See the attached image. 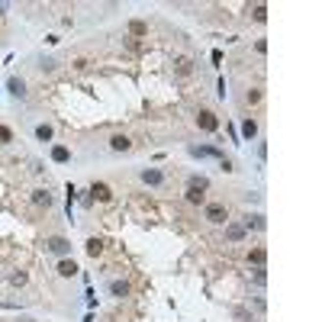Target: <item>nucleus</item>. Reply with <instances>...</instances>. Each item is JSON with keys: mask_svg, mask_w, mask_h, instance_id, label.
Instances as JSON below:
<instances>
[{"mask_svg": "<svg viewBox=\"0 0 322 322\" xmlns=\"http://www.w3.org/2000/svg\"><path fill=\"white\" fill-rule=\"evenodd\" d=\"M203 216H207V219H209L213 226H223L226 219H229V209H226V203H209Z\"/></svg>", "mask_w": 322, "mask_h": 322, "instance_id": "nucleus-1", "label": "nucleus"}, {"mask_svg": "<svg viewBox=\"0 0 322 322\" xmlns=\"http://www.w3.org/2000/svg\"><path fill=\"white\" fill-rule=\"evenodd\" d=\"M197 126L203 132H216V129H219V119H216V113H209V110H200V113H197Z\"/></svg>", "mask_w": 322, "mask_h": 322, "instance_id": "nucleus-2", "label": "nucleus"}, {"mask_svg": "<svg viewBox=\"0 0 322 322\" xmlns=\"http://www.w3.org/2000/svg\"><path fill=\"white\" fill-rule=\"evenodd\" d=\"M46 248H48V252H55V254H62V258H65V254H71V242H68V238H62V235H52L46 242Z\"/></svg>", "mask_w": 322, "mask_h": 322, "instance_id": "nucleus-3", "label": "nucleus"}, {"mask_svg": "<svg viewBox=\"0 0 322 322\" xmlns=\"http://www.w3.org/2000/svg\"><path fill=\"white\" fill-rule=\"evenodd\" d=\"M184 200H187V203H190V207H200V203H207V193L187 184V190H184Z\"/></svg>", "mask_w": 322, "mask_h": 322, "instance_id": "nucleus-4", "label": "nucleus"}, {"mask_svg": "<svg viewBox=\"0 0 322 322\" xmlns=\"http://www.w3.org/2000/svg\"><path fill=\"white\" fill-rule=\"evenodd\" d=\"M174 71H177L181 77L193 74V58H187V55H181V58H174Z\"/></svg>", "mask_w": 322, "mask_h": 322, "instance_id": "nucleus-5", "label": "nucleus"}, {"mask_svg": "<svg viewBox=\"0 0 322 322\" xmlns=\"http://www.w3.org/2000/svg\"><path fill=\"white\" fill-rule=\"evenodd\" d=\"M190 155H197V158H219V161H223V152H219V148H213V145H203V148L193 145Z\"/></svg>", "mask_w": 322, "mask_h": 322, "instance_id": "nucleus-6", "label": "nucleus"}, {"mask_svg": "<svg viewBox=\"0 0 322 322\" xmlns=\"http://www.w3.org/2000/svg\"><path fill=\"white\" fill-rule=\"evenodd\" d=\"M142 181H145L148 187H158L161 181H164V174H161L158 168H145V171H142Z\"/></svg>", "mask_w": 322, "mask_h": 322, "instance_id": "nucleus-7", "label": "nucleus"}, {"mask_svg": "<svg viewBox=\"0 0 322 322\" xmlns=\"http://www.w3.org/2000/svg\"><path fill=\"white\" fill-rule=\"evenodd\" d=\"M91 193H93V200H100V203H110V200H113V190H110L107 184H93Z\"/></svg>", "mask_w": 322, "mask_h": 322, "instance_id": "nucleus-8", "label": "nucleus"}, {"mask_svg": "<svg viewBox=\"0 0 322 322\" xmlns=\"http://www.w3.org/2000/svg\"><path fill=\"white\" fill-rule=\"evenodd\" d=\"M7 91L13 93V97H26V84H23V77H10V81H7Z\"/></svg>", "mask_w": 322, "mask_h": 322, "instance_id": "nucleus-9", "label": "nucleus"}, {"mask_svg": "<svg viewBox=\"0 0 322 322\" xmlns=\"http://www.w3.org/2000/svg\"><path fill=\"white\" fill-rule=\"evenodd\" d=\"M58 274H62V277H74L77 274V264L71 258H62V261H58Z\"/></svg>", "mask_w": 322, "mask_h": 322, "instance_id": "nucleus-10", "label": "nucleus"}, {"mask_svg": "<svg viewBox=\"0 0 322 322\" xmlns=\"http://www.w3.org/2000/svg\"><path fill=\"white\" fill-rule=\"evenodd\" d=\"M110 148H113V152H129L132 142L126 136H113V138H110Z\"/></svg>", "mask_w": 322, "mask_h": 322, "instance_id": "nucleus-11", "label": "nucleus"}, {"mask_svg": "<svg viewBox=\"0 0 322 322\" xmlns=\"http://www.w3.org/2000/svg\"><path fill=\"white\" fill-rule=\"evenodd\" d=\"M32 203H36V207H52V193L48 190H32Z\"/></svg>", "mask_w": 322, "mask_h": 322, "instance_id": "nucleus-12", "label": "nucleus"}, {"mask_svg": "<svg viewBox=\"0 0 322 322\" xmlns=\"http://www.w3.org/2000/svg\"><path fill=\"white\" fill-rule=\"evenodd\" d=\"M226 238H232V242H242V238H245V226H238V223L226 226Z\"/></svg>", "mask_w": 322, "mask_h": 322, "instance_id": "nucleus-13", "label": "nucleus"}, {"mask_svg": "<svg viewBox=\"0 0 322 322\" xmlns=\"http://www.w3.org/2000/svg\"><path fill=\"white\" fill-rule=\"evenodd\" d=\"M248 261H252V264H258V268H264V261H268V252H264V248H252V252H248Z\"/></svg>", "mask_w": 322, "mask_h": 322, "instance_id": "nucleus-14", "label": "nucleus"}, {"mask_svg": "<svg viewBox=\"0 0 322 322\" xmlns=\"http://www.w3.org/2000/svg\"><path fill=\"white\" fill-rule=\"evenodd\" d=\"M52 161H55V164H65V161H71V152L65 145H55L52 148Z\"/></svg>", "mask_w": 322, "mask_h": 322, "instance_id": "nucleus-15", "label": "nucleus"}, {"mask_svg": "<svg viewBox=\"0 0 322 322\" xmlns=\"http://www.w3.org/2000/svg\"><path fill=\"white\" fill-rule=\"evenodd\" d=\"M100 252H103V238H87V254H91V258H97Z\"/></svg>", "mask_w": 322, "mask_h": 322, "instance_id": "nucleus-16", "label": "nucleus"}, {"mask_svg": "<svg viewBox=\"0 0 322 322\" xmlns=\"http://www.w3.org/2000/svg\"><path fill=\"white\" fill-rule=\"evenodd\" d=\"M110 290H113V297H129V284H126V280H113Z\"/></svg>", "mask_w": 322, "mask_h": 322, "instance_id": "nucleus-17", "label": "nucleus"}, {"mask_svg": "<svg viewBox=\"0 0 322 322\" xmlns=\"http://www.w3.org/2000/svg\"><path fill=\"white\" fill-rule=\"evenodd\" d=\"M242 136H245V138H254V136H258V126H254V119H245V123H242Z\"/></svg>", "mask_w": 322, "mask_h": 322, "instance_id": "nucleus-18", "label": "nucleus"}, {"mask_svg": "<svg viewBox=\"0 0 322 322\" xmlns=\"http://www.w3.org/2000/svg\"><path fill=\"white\" fill-rule=\"evenodd\" d=\"M36 138L39 142H48V138H52V126H46V123L36 126Z\"/></svg>", "mask_w": 322, "mask_h": 322, "instance_id": "nucleus-19", "label": "nucleus"}, {"mask_svg": "<svg viewBox=\"0 0 322 322\" xmlns=\"http://www.w3.org/2000/svg\"><path fill=\"white\" fill-rule=\"evenodd\" d=\"M129 32H132V36H145V32H148V26L142 23V20H132V23H129Z\"/></svg>", "mask_w": 322, "mask_h": 322, "instance_id": "nucleus-20", "label": "nucleus"}, {"mask_svg": "<svg viewBox=\"0 0 322 322\" xmlns=\"http://www.w3.org/2000/svg\"><path fill=\"white\" fill-rule=\"evenodd\" d=\"M26 280H29V274H26V271H16V274H10V284H13V287H23Z\"/></svg>", "mask_w": 322, "mask_h": 322, "instance_id": "nucleus-21", "label": "nucleus"}, {"mask_svg": "<svg viewBox=\"0 0 322 322\" xmlns=\"http://www.w3.org/2000/svg\"><path fill=\"white\" fill-rule=\"evenodd\" d=\"M254 20H258V23H264V20H268V7H264V3H254Z\"/></svg>", "mask_w": 322, "mask_h": 322, "instance_id": "nucleus-22", "label": "nucleus"}, {"mask_svg": "<svg viewBox=\"0 0 322 322\" xmlns=\"http://www.w3.org/2000/svg\"><path fill=\"white\" fill-rule=\"evenodd\" d=\"M190 187H197V190H209V181H207V177H190Z\"/></svg>", "mask_w": 322, "mask_h": 322, "instance_id": "nucleus-23", "label": "nucleus"}, {"mask_svg": "<svg viewBox=\"0 0 322 322\" xmlns=\"http://www.w3.org/2000/svg\"><path fill=\"white\" fill-rule=\"evenodd\" d=\"M248 229H252V226H254V229H264V216H248Z\"/></svg>", "mask_w": 322, "mask_h": 322, "instance_id": "nucleus-24", "label": "nucleus"}, {"mask_svg": "<svg viewBox=\"0 0 322 322\" xmlns=\"http://www.w3.org/2000/svg\"><path fill=\"white\" fill-rule=\"evenodd\" d=\"M7 142H13V132L7 126H0V145H7Z\"/></svg>", "mask_w": 322, "mask_h": 322, "instance_id": "nucleus-25", "label": "nucleus"}, {"mask_svg": "<svg viewBox=\"0 0 322 322\" xmlns=\"http://www.w3.org/2000/svg\"><path fill=\"white\" fill-rule=\"evenodd\" d=\"M248 103H252V107H254V103H261V91H258V87H254V91H248Z\"/></svg>", "mask_w": 322, "mask_h": 322, "instance_id": "nucleus-26", "label": "nucleus"}, {"mask_svg": "<svg viewBox=\"0 0 322 322\" xmlns=\"http://www.w3.org/2000/svg\"><path fill=\"white\" fill-rule=\"evenodd\" d=\"M254 48H258V55H264V52H268V42H264V39H258V42H254Z\"/></svg>", "mask_w": 322, "mask_h": 322, "instance_id": "nucleus-27", "label": "nucleus"}, {"mask_svg": "<svg viewBox=\"0 0 322 322\" xmlns=\"http://www.w3.org/2000/svg\"><path fill=\"white\" fill-rule=\"evenodd\" d=\"M254 280H258V284H264V280H268V274H264V268H258V271H254Z\"/></svg>", "mask_w": 322, "mask_h": 322, "instance_id": "nucleus-28", "label": "nucleus"}]
</instances>
